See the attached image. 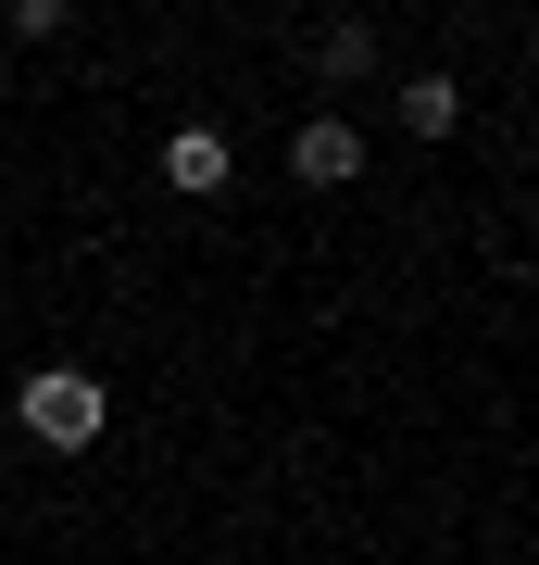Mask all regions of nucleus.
<instances>
[{
    "instance_id": "f257e3e1",
    "label": "nucleus",
    "mask_w": 539,
    "mask_h": 565,
    "mask_svg": "<svg viewBox=\"0 0 539 565\" xmlns=\"http://www.w3.org/2000/svg\"><path fill=\"white\" fill-rule=\"evenodd\" d=\"M13 427H25L39 452H88L100 427H114V390H100L88 364H39V377L13 390Z\"/></svg>"
},
{
    "instance_id": "f03ea898",
    "label": "nucleus",
    "mask_w": 539,
    "mask_h": 565,
    "mask_svg": "<svg viewBox=\"0 0 539 565\" xmlns=\"http://www.w3.org/2000/svg\"><path fill=\"white\" fill-rule=\"evenodd\" d=\"M289 177H301V189H352V177H364V126H352V114H314V126L289 139Z\"/></svg>"
},
{
    "instance_id": "7ed1b4c3",
    "label": "nucleus",
    "mask_w": 539,
    "mask_h": 565,
    "mask_svg": "<svg viewBox=\"0 0 539 565\" xmlns=\"http://www.w3.org/2000/svg\"><path fill=\"white\" fill-rule=\"evenodd\" d=\"M226 177H239V151H226V126H176V139H163V189H188V202H214Z\"/></svg>"
},
{
    "instance_id": "20e7f679",
    "label": "nucleus",
    "mask_w": 539,
    "mask_h": 565,
    "mask_svg": "<svg viewBox=\"0 0 539 565\" xmlns=\"http://www.w3.org/2000/svg\"><path fill=\"white\" fill-rule=\"evenodd\" d=\"M401 126H414V139H452V126H464V88L452 76H401Z\"/></svg>"
}]
</instances>
